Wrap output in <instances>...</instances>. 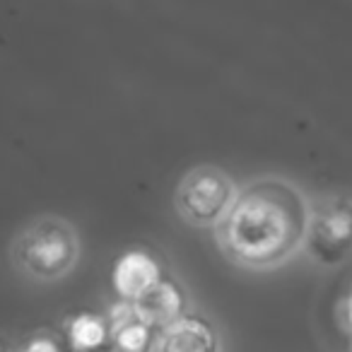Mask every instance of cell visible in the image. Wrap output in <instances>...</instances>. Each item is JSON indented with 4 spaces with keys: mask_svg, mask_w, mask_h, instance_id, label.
Wrapping results in <instances>:
<instances>
[{
    "mask_svg": "<svg viewBox=\"0 0 352 352\" xmlns=\"http://www.w3.org/2000/svg\"><path fill=\"white\" fill-rule=\"evenodd\" d=\"M311 203L294 184L261 179L236 193L217 222V239L227 256L244 268H275L302 251Z\"/></svg>",
    "mask_w": 352,
    "mask_h": 352,
    "instance_id": "obj_1",
    "label": "cell"
},
{
    "mask_svg": "<svg viewBox=\"0 0 352 352\" xmlns=\"http://www.w3.org/2000/svg\"><path fill=\"white\" fill-rule=\"evenodd\" d=\"M22 352H60V345L49 336H34Z\"/></svg>",
    "mask_w": 352,
    "mask_h": 352,
    "instance_id": "obj_10",
    "label": "cell"
},
{
    "mask_svg": "<svg viewBox=\"0 0 352 352\" xmlns=\"http://www.w3.org/2000/svg\"><path fill=\"white\" fill-rule=\"evenodd\" d=\"M80 241L63 220L44 217L20 232L12 244L15 265L34 280H58L78 263Z\"/></svg>",
    "mask_w": 352,
    "mask_h": 352,
    "instance_id": "obj_2",
    "label": "cell"
},
{
    "mask_svg": "<svg viewBox=\"0 0 352 352\" xmlns=\"http://www.w3.org/2000/svg\"><path fill=\"white\" fill-rule=\"evenodd\" d=\"M236 201V186L220 166H196L176 191V208L191 225H215Z\"/></svg>",
    "mask_w": 352,
    "mask_h": 352,
    "instance_id": "obj_4",
    "label": "cell"
},
{
    "mask_svg": "<svg viewBox=\"0 0 352 352\" xmlns=\"http://www.w3.org/2000/svg\"><path fill=\"white\" fill-rule=\"evenodd\" d=\"M160 280H162V268H160V263H157V258L140 249L126 251V254L116 261L113 273H111L113 292H116L118 299H123V302H135V299H140L142 294L155 287Z\"/></svg>",
    "mask_w": 352,
    "mask_h": 352,
    "instance_id": "obj_5",
    "label": "cell"
},
{
    "mask_svg": "<svg viewBox=\"0 0 352 352\" xmlns=\"http://www.w3.org/2000/svg\"><path fill=\"white\" fill-rule=\"evenodd\" d=\"M107 323L109 333H111V342L118 352H157L160 333L138 316L133 302L118 299L109 309Z\"/></svg>",
    "mask_w": 352,
    "mask_h": 352,
    "instance_id": "obj_6",
    "label": "cell"
},
{
    "mask_svg": "<svg viewBox=\"0 0 352 352\" xmlns=\"http://www.w3.org/2000/svg\"><path fill=\"white\" fill-rule=\"evenodd\" d=\"M157 352H220V338L206 318L186 314L160 333Z\"/></svg>",
    "mask_w": 352,
    "mask_h": 352,
    "instance_id": "obj_8",
    "label": "cell"
},
{
    "mask_svg": "<svg viewBox=\"0 0 352 352\" xmlns=\"http://www.w3.org/2000/svg\"><path fill=\"white\" fill-rule=\"evenodd\" d=\"M107 340H111L109 323L99 314L82 311L68 321V342L75 352H99L104 350Z\"/></svg>",
    "mask_w": 352,
    "mask_h": 352,
    "instance_id": "obj_9",
    "label": "cell"
},
{
    "mask_svg": "<svg viewBox=\"0 0 352 352\" xmlns=\"http://www.w3.org/2000/svg\"><path fill=\"white\" fill-rule=\"evenodd\" d=\"M0 352H10V350H8V347H3V345H0Z\"/></svg>",
    "mask_w": 352,
    "mask_h": 352,
    "instance_id": "obj_13",
    "label": "cell"
},
{
    "mask_svg": "<svg viewBox=\"0 0 352 352\" xmlns=\"http://www.w3.org/2000/svg\"><path fill=\"white\" fill-rule=\"evenodd\" d=\"M99 352H118V350H116V347L111 345V347H107V350H99Z\"/></svg>",
    "mask_w": 352,
    "mask_h": 352,
    "instance_id": "obj_12",
    "label": "cell"
},
{
    "mask_svg": "<svg viewBox=\"0 0 352 352\" xmlns=\"http://www.w3.org/2000/svg\"><path fill=\"white\" fill-rule=\"evenodd\" d=\"M340 323L352 336V289L345 294V299H342V304H340Z\"/></svg>",
    "mask_w": 352,
    "mask_h": 352,
    "instance_id": "obj_11",
    "label": "cell"
},
{
    "mask_svg": "<svg viewBox=\"0 0 352 352\" xmlns=\"http://www.w3.org/2000/svg\"><path fill=\"white\" fill-rule=\"evenodd\" d=\"M133 307H135L138 316L150 328H155L157 333H162L171 323H176L182 316H186L184 314L186 297H184L182 287L174 280H166V278H162L155 287L147 289L140 299H135Z\"/></svg>",
    "mask_w": 352,
    "mask_h": 352,
    "instance_id": "obj_7",
    "label": "cell"
},
{
    "mask_svg": "<svg viewBox=\"0 0 352 352\" xmlns=\"http://www.w3.org/2000/svg\"><path fill=\"white\" fill-rule=\"evenodd\" d=\"M70 352H75V350H70Z\"/></svg>",
    "mask_w": 352,
    "mask_h": 352,
    "instance_id": "obj_14",
    "label": "cell"
},
{
    "mask_svg": "<svg viewBox=\"0 0 352 352\" xmlns=\"http://www.w3.org/2000/svg\"><path fill=\"white\" fill-rule=\"evenodd\" d=\"M302 251L318 268H340L352 258V198L326 196L311 203Z\"/></svg>",
    "mask_w": 352,
    "mask_h": 352,
    "instance_id": "obj_3",
    "label": "cell"
}]
</instances>
